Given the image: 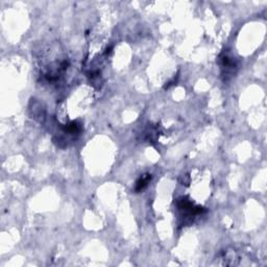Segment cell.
I'll return each instance as SVG.
<instances>
[{"instance_id": "cell-1", "label": "cell", "mask_w": 267, "mask_h": 267, "mask_svg": "<svg viewBox=\"0 0 267 267\" xmlns=\"http://www.w3.org/2000/svg\"><path fill=\"white\" fill-rule=\"evenodd\" d=\"M220 62V69H221V76L223 77L224 82L230 81L233 75L236 73L238 64L235 58L231 57L228 52H222L219 57Z\"/></svg>"}, {"instance_id": "cell-2", "label": "cell", "mask_w": 267, "mask_h": 267, "mask_svg": "<svg viewBox=\"0 0 267 267\" xmlns=\"http://www.w3.org/2000/svg\"><path fill=\"white\" fill-rule=\"evenodd\" d=\"M152 177H151V174L150 173H145V174H142L141 177H140L137 182H136V184H135V188H134V190H135V192L139 193V192H141L143 191L144 189L149 186V184L150 183Z\"/></svg>"}]
</instances>
